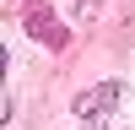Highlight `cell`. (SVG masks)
Returning a JSON list of instances; mask_svg holds the SVG:
<instances>
[{
    "mask_svg": "<svg viewBox=\"0 0 135 130\" xmlns=\"http://www.w3.org/2000/svg\"><path fill=\"white\" fill-rule=\"evenodd\" d=\"M114 103H119V87H114V81H103V87H92V92H81L76 114H81V125H103Z\"/></svg>",
    "mask_w": 135,
    "mask_h": 130,
    "instance_id": "6da1fadb",
    "label": "cell"
}]
</instances>
